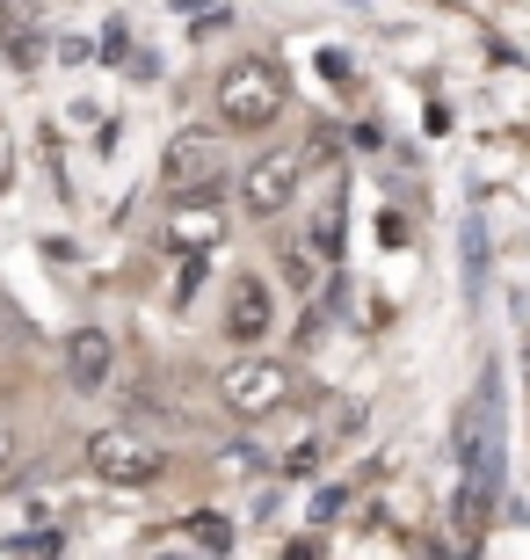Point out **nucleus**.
Here are the masks:
<instances>
[{
    "label": "nucleus",
    "instance_id": "1",
    "mask_svg": "<svg viewBox=\"0 0 530 560\" xmlns=\"http://www.w3.org/2000/svg\"><path fill=\"white\" fill-rule=\"evenodd\" d=\"M284 103H291V81H284L269 59L225 66V81H219V117H225L233 131H269L276 117H284Z\"/></svg>",
    "mask_w": 530,
    "mask_h": 560
},
{
    "label": "nucleus",
    "instance_id": "2",
    "mask_svg": "<svg viewBox=\"0 0 530 560\" xmlns=\"http://www.w3.org/2000/svg\"><path fill=\"white\" fill-rule=\"evenodd\" d=\"M87 466L109 480V488H153L167 474V452L145 430H95L87 436Z\"/></svg>",
    "mask_w": 530,
    "mask_h": 560
},
{
    "label": "nucleus",
    "instance_id": "3",
    "mask_svg": "<svg viewBox=\"0 0 530 560\" xmlns=\"http://www.w3.org/2000/svg\"><path fill=\"white\" fill-rule=\"evenodd\" d=\"M161 175H167V189H175V197H211V189L225 183L219 139H211L204 125H182L175 139H167V153H161Z\"/></svg>",
    "mask_w": 530,
    "mask_h": 560
},
{
    "label": "nucleus",
    "instance_id": "4",
    "mask_svg": "<svg viewBox=\"0 0 530 560\" xmlns=\"http://www.w3.org/2000/svg\"><path fill=\"white\" fill-rule=\"evenodd\" d=\"M219 394H225L233 416H276L291 400V372L276 357H240L233 372H219Z\"/></svg>",
    "mask_w": 530,
    "mask_h": 560
},
{
    "label": "nucleus",
    "instance_id": "5",
    "mask_svg": "<svg viewBox=\"0 0 530 560\" xmlns=\"http://www.w3.org/2000/svg\"><path fill=\"white\" fill-rule=\"evenodd\" d=\"M298 183H306V153H298V145H276V153H262V161L247 167L240 197H247L255 219H276V211L298 197Z\"/></svg>",
    "mask_w": 530,
    "mask_h": 560
},
{
    "label": "nucleus",
    "instance_id": "6",
    "mask_svg": "<svg viewBox=\"0 0 530 560\" xmlns=\"http://www.w3.org/2000/svg\"><path fill=\"white\" fill-rule=\"evenodd\" d=\"M109 364H117V342H109L103 328H73L66 335V378H73L81 394L109 386Z\"/></svg>",
    "mask_w": 530,
    "mask_h": 560
},
{
    "label": "nucleus",
    "instance_id": "7",
    "mask_svg": "<svg viewBox=\"0 0 530 560\" xmlns=\"http://www.w3.org/2000/svg\"><path fill=\"white\" fill-rule=\"evenodd\" d=\"M167 241L182 255H204V248H219L225 241V211L211 205V197H189L182 211H175V226H167Z\"/></svg>",
    "mask_w": 530,
    "mask_h": 560
},
{
    "label": "nucleus",
    "instance_id": "8",
    "mask_svg": "<svg viewBox=\"0 0 530 560\" xmlns=\"http://www.w3.org/2000/svg\"><path fill=\"white\" fill-rule=\"evenodd\" d=\"M225 328H233V342H262L269 335V284L262 277H240V284H233V299H225Z\"/></svg>",
    "mask_w": 530,
    "mask_h": 560
},
{
    "label": "nucleus",
    "instance_id": "9",
    "mask_svg": "<svg viewBox=\"0 0 530 560\" xmlns=\"http://www.w3.org/2000/svg\"><path fill=\"white\" fill-rule=\"evenodd\" d=\"M313 255L334 262L342 255V197H320V219H313Z\"/></svg>",
    "mask_w": 530,
    "mask_h": 560
},
{
    "label": "nucleus",
    "instance_id": "10",
    "mask_svg": "<svg viewBox=\"0 0 530 560\" xmlns=\"http://www.w3.org/2000/svg\"><path fill=\"white\" fill-rule=\"evenodd\" d=\"M189 539H197V546H211V553H219V546L233 539V532H225V517H189Z\"/></svg>",
    "mask_w": 530,
    "mask_h": 560
},
{
    "label": "nucleus",
    "instance_id": "11",
    "mask_svg": "<svg viewBox=\"0 0 530 560\" xmlns=\"http://www.w3.org/2000/svg\"><path fill=\"white\" fill-rule=\"evenodd\" d=\"M284 277H291V284H313V255L306 248H284Z\"/></svg>",
    "mask_w": 530,
    "mask_h": 560
},
{
    "label": "nucleus",
    "instance_id": "12",
    "mask_svg": "<svg viewBox=\"0 0 530 560\" xmlns=\"http://www.w3.org/2000/svg\"><path fill=\"white\" fill-rule=\"evenodd\" d=\"M8 458H15V430H8V422H0V466H8Z\"/></svg>",
    "mask_w": 530,
    "mask_h": 560
}]
</instances>
